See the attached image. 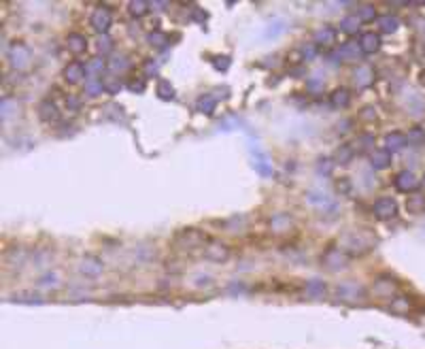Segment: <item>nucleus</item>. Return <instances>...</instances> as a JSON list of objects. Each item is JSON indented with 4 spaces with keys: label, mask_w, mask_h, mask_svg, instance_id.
I'll list each match as a JSON object with an SVG mask.
<instances>
[{
    "label": "nucleus",
    "mask_w": 425,
    "mask_h": 349,
    "mask_svg": "<svg viewBox=\"0 0 425 349\" xmlns=\"http://www.w3.org/2000/svg\"><path fill=\"white\" fill-rule=\"evenodd\" d=\"M175 245H177V247H181V249H196V247H202V249H204L206 238H204V234H202L200 230L187 228V230H181V232L177 234Z\"/></svg>",
    "instance_id": "f257e3e1"
},
{
    "label": "nucleus",
    "mask_w": 425,
    "mask_h": 349,
    "mask_svg": "<svg viewBox=\"0 0 425 349\" xmlns=\"http://www.w3.org/2000/svg\"><path fill=\"white\" fill-rule=\"evenodd\" d=\"M89 23L98 34H107V30L111 28V23H113V11H111L109 7L94 9V13H91V17H89Z\"/></svg>",
    "instance_id": "f03ea898"
},
{
    "label": "nucleus",
    "mask_w": 425,
    "mask_h": 349,
    "mask_svg": "<svg viewBox=\"0 0 425 349\" xmlns=\"http://www.w3.org/2000/svg\"><path fill=\"white\" fill-rule=\"evenodd\" d=\"M9 62L17 70L26 69L30 64V49H28L26 43H15V45L9 49Z\"/></svg>",
    "instance_id": "7ed1b4c3"
},
{
    "label": "nucleus",
    "mask_w": 425,
    "mask_h": 349,
    "mask_svg": "<svg viewBox=\"0 0 425 349\" xmlns=\"http://www.w3.org/2000/svg\"><path fill=\"white\" fill-rule=\"evenodd\" d=\"M204 258L211 262H225L230 258V247L219 241H208L204 245Z\"/></svg>",
    "instance_id": "20e7f679"
},
{
    "label": "nucleus",
    "mask_w": 425,
    "mask_h": 349,
    "mask_svg": "<svg viewBox=\"0 0 425 349\" xmlns=\"http://www.w3.org/2000/svg\"><path fill=\"white\" fill-rule=\"evenodd\" d=\"M85 75H88V66H85L83 62H79V60H75V62H68L64 66V70H62V77H64V81L66 83H79V81H83L85 79Z\"/></svg>",
    "instance_id": "39448f33"
},
{
    "label": "nucleus",
    "mask_w": 425,
    "mask_h": 349,
    "mask_svg": "<svg viewBox=\"0 0 425 349\" xmlns=\"http://www.w3.org/2000/svg\"><path fill=\"white\" fill-rule=\"evenodd\" d=\"M393 186H396V189H400V192L408 194V192H415L419 187V179L415 177L412 170H400L396 175V179H393Z\"/></svg>",
    "instance_id": "423d86ee"
},
{
    "label": "nucleus",
    "mask_w": 425,
    "mask_h": 349,
    "mask_svg": "<svg viewBox=\"0 0 425 349\" xmlns=\"http://www.w3.org/2000/svg\"><path fill=\"white\" fill-rule=\"evenodd\" d=\"M372 211L379 219H391V217H396V213H398V203L393 198H380L374 203Z\"/></svg>",
    "instance_id": "0eeeda50"
},
{
    "label": "nucleus",
    "mask_w": 425,
    "mask_h": 349,
    "mask_svg": "<svg viewBox=\"0 0 425 349\" xmlns=\"http://www.w3.org/2000/svg\"><path fill=\"white\" fill-rule=\"evenodd\" d=\"M321 262L328 268H332V271H340V268L347 266V258H344V254L340 252V249H334V247L328 249V252L323 254Z\"/></svg>",
    "instance_id": "6e6552de"
},
{
    "label": "nucleus",
    "mask_w": 425,
    "mask_h": 349,
    "mask_svg": "<svg viewBox=\"0 0 425 349\" xmlns=\"http://www.w3.org/2000/svg\"><path fill=\"white\" fill-rule=\"evenodd\" d=\"M338 58H342L344 62H357V60L361 58L359 43H355V41H347V43H342L340 49H338Z\"/></svg>",
    "instance_id": "1a4fd4ad"
},
{
    "label": "nucleus",
    "mask_w": 425,
    "mask_h": 349,
    "mask_svg": "<svg viewBox=\"0 0 425 349\" xmlns=\"http://www.w3.org/2000/svg\"><path fill=\"white\" fill-rule=\"evenodd\" d=\"M357 43H359L361 53H374L380 49V36L377 32H363Z\"/></svg>",
    "instance_id": "9d476101"
},
{
    "label": "nucleus",
    "mask_w": 425,
    "mask_h": 349,
    "mask_svg": "<svg viewBox=\"0 0 425 349\" xmlns=\"http://www.w3.org/2000/svg\"><path fill=\"white\" fill-rule=\"evenodd\" d=\"M39 117L43 119V121H58L60 119V109H58V105H55L53 100H43L41 105H39Z\"/></svg>",
    "instance_id": "9b49d317"
},
{
    "label": "nucleus",
    "mask_w": 425,
    "mask_h": 349,
    "mask_svg": "<svg viewBox=\"0 0 425 349\" xmlns=\"http://www.w3.org/2000/svg\"><path fill=\"white\" fill-rule=\"evenodd\" d=\"M66 47H68L70 53L79 56V53H83L85 49H88V36L81 34V32H72V34H68V39H66Z\"/></svg>",
    "instance_id": "f8f14e48"
},
{
    "label": "nucleus",
    "mask_w": 425,
    "mask_h": 349,
    "mask_svg": "<svg viewBox=\"0 0 425 349\" xmlns=\"http://www.w3.org/2000/svg\"><path fill=\"white\" fill-rule=\"evenodd\" d=\"M406 134H402V132H389L385 137V149L389 151V154H396V151H402L404 147H406Z\"/></svg>",
    "instance_id": "ddd939ff"
},
{
    "label": "nucleus",
    "mask_w": 425,
    "mask_h": 349,
    "mask_svg": "<svg viewBox=\"0 0 425 349\" xmlns=\"http://www.w3.org/2000/svg\"><path fill=\"white\" fill-rule=\"evenodd\" d=\"M336 43V30L334 28H330V26H323V28H319L317 32H315V45L317 47H330V45H334Z\"/></svg>",
    "instance_id": "4468645a"
},
{
    "label": "nucleus",
    "mask_w": 425,
    "mask_h": 349,
    "mask_svg": "<svg viewBox=\"0 0 425 349\" xmlns=\"http://www.w3.org/2000/svg\"><path fill=\"white\" fill-rule=\"evenodd\" d=\"M253 166H255V170H257V173H260L262 177H272V173H274L272 162H270L268 156L262 154L260 149H255V162H253Z\"/></svg>",
    "instance_id": "2eb2a0df"
},
{
    "label": "nucleus",
    "mask_w": 425,
    "mask_h": 349,
    "mask_svg": "<svg viewBox=\"0 0 425 349\" xmlns=\"http://www.w3.org/2000/svg\"><path fill=\"white\" fill-rule=\"evenodd\" d=\"M353 81L357 88H368L374 81V72L370 66H357V70L353 72Z\"/></svg>",
    "instance_id": "dca6fc26"
},
{
    "label": "nucleus",
    "mask_w": 425,
    "mask_h": 349,
    "mask_svg": "<svg viewBox=\"0 0 425 349\" xmlns=\"http://www.w3.org/2000/svg\"><path fill=\"white\" fill-rule=\"evenodd\" d=\"M330 102H332V107H334V109H344V107H349V102H351V92H349L347 88H336V90L330 94Z\"/></svg>",
    "instance_id": "f3484780"
},
{
    "label": "nucleus",
    "mask_w": 425,
    "mask_h": 349,
    "mask_svg": "<svg viewBox=\"0 0 425 349\" xmlns=\"http://www.w3.org/2000/svg\"><path fill=\"white\" fill-rule=\"evenodd\" d=\"M370 164H372V168H377V170H383V168H387L391 164V154L385 149H374L372 151V156H370Z\"/></svg>",
    "instance_id": "a211bd4d"
},
{
    "label": "nucleus",
    "mask_w": 425,
    "mask_h": 349,
    "mask_svg": "<svg viewBox=\"0 0 425 349\" xmlns=\"http://www.w3.org/2000/svg\"><path fill=\"white\" fill-rule=\"evenodd\" d=\"M344 249H347L349 254H363V252H368L370 249V245L368 243H363L359 236H355V234H351V236H347L344 238Z\"/></svg>",
    "instance_id": "6ab92c4d"
},
{
    "label": "nucleus",
    "mask_w": 425,
    "mask_h": 349,
    "mask_svg": "<svg viewBox=\"0 0 425 349\" xmlns=\"http://www.w3.org/2000/svg\"><path fill=\"white\" fill-rule=\"evenodd\" d=\"M215 107H217V98L211 96V94L200 96L198 102H196V109H198L200 113H204V115H211L215 111Z\"/></svg>",
    "instance_id": "aec40b11"
},
{
    "label": "nucleus",
    "mask_w": 425,
    "mask_h": 349,
    "mask_svg": "<svg viewBox=\"0 0 425 349\" xmlns=\"http://www.w3.org/2000/svg\"><path fill=\"white\" fill-rule=\"evenodd\" d=\"M379 26H380L383 32L391 34V32H396V30L400 28V20H398V17H393V15H383V17H379Z\"/></svg>",
    "instance_id": "412c9836"
},
{
    "label": "nucleus",
    "mask_w": 425,
    "mask_h": 349,
    "mask_svg": "<svg viewBox=\"0 0 425 349\" xmlns=\"http://www.w3.org/2000/svg\"><path fill=\"white\" fill-rule=\"evenodd\" d=\"M406 209H408V213H415V215L425 213V198L423 196H408V200H406Z\"/></svg>",
    "instance_id": "4be33fe9"
},
{
    "label": "nucleus",
    "mask_w": 425,
    "mask_h": 349,
    "mask_svg": "<svg viewBox=\"0 0 425 349\" xmlns=\"http://www.w3.org/2000/svg\"><path fill=\"white\" fill-rule=\"evenodd\" d=\"M359 17L357 15H347V17H342L340 20V30L342 32H347V34H353V32H357L359 30Z\"/></svg>",
    "instance_id": "5701e85b"
},
{
    "label": "nucleus",
    "mask_w": 425,
    "mask_h": 349,
    "mask_svg": "<svg viewBox=\"0 0 425 349\" xmlns=\"http://www.w3.org/2000/svg\"><path fill=\"white\" fill-rule=\"evenodd\" d=\"M149 2H145V0H132L130 4H128V9H130V15L132 17H143L149 13Z\"/></svg>",
    "instance_id": "b1692460"
},
{
    "label": "nucleus",
    "mask_w": 425,
    "mask_h": 349,
    "mask_svg": "<svg viewBox=\"0 0 425 349\" xmlns=\"http://www.w3.org/2000/svg\"><path fill=\"white\" fill-rule=\"evenodd\" d=\"M102 92H104L102 79H98V77L88 79V83H85V94L88 96H98V94H102Z\"/></svg>",
    "instance_id": "393cba45"
},
{
    "label": "nucleus",
    "mask_w": 425,
    "mask_h": 349,
    "mask_svg": "<svg viewBox=\"0 0 425 349\" xmlns=\"http://www.w3.org/2000/svg\"><path fill=\"white\" fill-rule=\"evenodd\" d=\"M353 160V147L351 145H340L336 149V162L338 164H349Z\"/></svg>",
    "instance_id": "a878e982"
},
{
    "label": "nucleus",
    "mask_w": 425,
    "mask_h": 349,
    "mask_svg": "<svg viewBox=\"0 0 425 349\" xmlns=\"http://www.w3.org/2000/svg\"><path fill=\"white\" fill-rule=\"evenodd\" d=\"M157 96L162 98V100H172V98H175V88L170 85V81L162 79V81L157 83Z\"/></svg>",
    "instance_id": "bb28decb"
},
{
    "label": "nucleus",
    "mask_w": 425,
    "mask_h": 349,
    "mask_svg": "<svg viewBox=\"0 0 425 349\" xmlns=\"http://www.w3.org/2000/svg\"><path fill=\"white\" fill-rule=\"evenodd\" d=\"M102 85H104V92H107V94H117V92L121 90L119 79H117V77H113V75L102 77Z\"/></svg>",
    "instance_id": "cd10ccee"
},
{
    "label": "nucleus",
    "mask_w": 425,
    "mask_h": 349,
    "mask_svg": "<svg viewBox=\"0 0 425 349\" xmlns=\"http://www.w3.org/2000/svg\"><path fill=\"white\" fill-rule=\"evenodd\" d=\"M406 140H408L410 145H415V147L425 145V130L423 128H412V130L408 132V137H406Z\"/></svg>",
    "instance_id": "c85d7f7f"
},
{
    "label": "nucleus",
    "mask_w": 425,
    "mask_h": 349,
    "mask_svg": "<svg viewBox=\"0 0 425 349\" xmlns=\"http://www.w3.org/2000/svg\"><path fill=\"white\" fill-rule=\"evenodd\" d=\"M147 43H149L151 47H164L166 43H168V36H166L164 32H159V30H156V32H151L149 36H147Z\"/></svg>",
    "instance_id": "c756f323"
},
{
    "label": "nucleus",
    "mask_w": 425,
    "mask_h": 349,
    "mask_svg": "<svg viewBox=\"0 0 425 349\" xmlns=\"http://www.w3.org/2000/svg\"><path fill=\"white\" fill-rule=\"evenodd\" d=\"M357 17H359V22H374V17H377V9L370 7V4H363L357 11Z\"/></svg>",
    "instance_id": "7c9ffc66"
},
{
    "label": "nucleus",
    "mask_w": 425,
    "mask_h": 349,
    "mask_svg": "<svg viewBox=\"0 0 425 349\" xmlns=\"http://www.w3.org/2000/svg\"><path fill=\"white\" fill-rule=\"evenodd\" d=\"M302 60H306V62H309V60H315L317 58V53H319V47L315 45V43H306V45H302Z\"/></svg>",
    "instance_id": "2f4dec72"
},
{
    "label": "nucleus",
    "mask_w": 425,
    "mask_h": 349,
    "mask_svg": "<svg viewBox=\"0 0 425 349\" xmlns=\"http://www.w3.org/2000/svg\"><path fill=\"white\" fill-rule=\"evenodd\" d=\"M83 273H88V275H96V273H100L102 271V264L98 260H94V258H88L83 262Z\"/></svg>",
    "instance_id": "473e14b6"
},
{
    "label": "nucleus",
    "mask_w": 425,
    "mask_h": 349,
    "mask_svg": "<svg viewBox=\"0 0 425 349\" xmlns=\"http://www.w3.org/2000/svg\"><path fill=\"white\" fill-rule=\"evenodd\" d=\"M281 226H285V230L291 226V219H289V215H276L272 219V228H276V232H283Z\"/></svg>",
    "instance_id": "72a5a7b5"
},
{
    "label": "nucleus",
    "mask_w": 425,
    "mask_h": 349,
    "mask_svg": "<svg viewBox=\"0 0 425 349\" xmlns=\"http://www.w3.org/2000/svg\"><path fill=\"white\" fill-rule=\"evenodd\" d=\"M98 49H100L102 53H109L111 49H113V41H111L107 34H100L98 36Z\"/></svg>",
    "instance_id": "f704fd0d"
},
{
    "label": "nucleus",
    "mask_w": 425,
    "mask_h": 349,
    "mask_svg": "<svg viewBox=\"0 0 425 349\" xmlns=\"http://www.w3.org/2000/svg\"><path fill=\"white\" fill-rule=\"evenodd\" d=\"M104 69H107V62H104V60H100V58H94L91 60V62L88 64V72H102Z\"/></svg>",
    "instance_id": "c9c22d12"
},
{
    "label": "nucleus",
    "mask_w": 425,
    "mask_h": 349,
    "mask_svg": "<svg viewBox=\"0 0 425 349\" xmlns=\"http://www.w3.org/2000/svg\"><path fill=\"white\" fill-rule=\"evenodd\" d=\"M283 30H285V26H283V22H274V23H270V28L266 30V39H270V36H279Z\"/></svg>",
    "instance_id": "e433bc0d"
},
{
    "label": "nucleus",
    "mask_w": 425,
    "mask_h": 349,
    "mask_svg": "<svg viewBox=\"0 0 425 349\" xmlns=\"http://www.w3.org/2000/svg\"><path fill=\"white\" fill-rule=\"evenodd\" d=\"M128 90L134 92V94L145 92V79H132V81H128Z\"/></svg>",
    "instance_id": "4c0bfd02"
},
{
    "label": "nucleus",
    "mask_w": 425,
    "mask_h": 349,
    "mask_svg": "<svg viewBox=\"0 0 425 349\" xmlns=\"http://www.w3.org/2000/svg\"><path fill=\"white\" fill-rule=\"evenodd\" d=\"M309 292L313 294V296H319V294H323L325 292V285H323V281H311L309 283Z\"/></svg>",
    "instance_id": "58836bf2"
},
{
    "label": "nucleus",
    "mask_w": 425,
    "mask_h": 349,
    "mask_svg": "<svg viewBox=\"0 0 425 349\" xmlns=\"http://www.w3.org/2000/svg\"><path fill=\"white\" fill-rule=\"evenodd\" d=\"M332 168H334V162L332 160H319L317 164V173H323V175H330Z\"/></svg>",
    "instance_id": "ea45409f"
},
{
    "label": "nucleus",
    "mask_w": 425,
    "mask_h": 349,
    "mask_svg": "<svg viewBox=\"0 0 425 349\" xmlns=\"http://www.w3.org/2000/svg\"><path fill=\"white\" fill-rule=\"evenodd\" d=\"M306 88H309L311 92H319V90H323V81L321 79H317V77H311L309 81H306Z\"/></svg>",
    "instance_id": "a19ab883"
},
{
    "label": "nucleus",
    "mask_w": 425,
    "mask_h": 349,
    "mask_svg": "<svg viewBox=\"0 0 425 349\" xmlns=\"http://www.w3.org/2000/svg\"><path fill=\"white\" fill-rule=\"evenodd\" d=\"M157 62H153V60H147L145 62V75L147 77H151V75H157Z\"/></svg>",
    "instance_id": "79ce46f5"
},
{
    "label": "nucleus",
    "mask_w": 425,
    "mask_h": 349,
    "mask_svg": "<svg viewBox=\"0 0 425 349\" xmlns=\"http://www.w3.org/2000/svg\"><path fill=\"white\" fill-rule=\"evenodd\" d=\"M227 66H230V58H227V56H224V58H215V69L225 70Z\"/></svg>",
    "instance_id": "37998d69"
},
{
    "label": "nucleus",
    "mask_w": 425,
    "mask_h": 349,
    "mask_svg": "<svg viewBox=\"0 0 425 349\" xmlns=\"http://www.w3.org/2000/svg\"><path fill=\"white\" fill-rule=\"evenodd\" d=\"M309 200H311V203H328L325 194H319V192H311L309 194Z\"/></svg>",
    "instance_id": "c03bdc74"
},
{
    "label": "nucleus",
    "mask_w": 425,
    "mask_h": 349,
    "mask_svg": "<svg viewBox=\"0 0 425 349\" xmlns=\"http://www.w3.org/2000/svg\"><path fill=\"white\" fill-rule=\"evenodd\" d=\"M192 17H194L196 22H204V20H206V13H204L202 9L196 7V9H192Z\"/></svg>",
    "instance_id": "a18cd8bd"
},
{
    "label": "nucleus",
    "mask_w": 425,
    "mask_h": 349,
    "mask_svg": "<svg viewBox=\"0 0 425 349\" xmlns=\"http://www.w3.org/2000/svg\"><path fill=\"white\" fill-rule=\"evenodd\" d=\"M126 66H128V62H126L124 58H119V60H115V62H111V69H113V70H117V69H119V70H124Z\"/></svg>",
    "instance_id": "49530a36"
},
{
    "label": "nucleus",
    "mask_w": 425,
    "mask_h": 349,
    "mask_svg": "<svg viewBox=\"0 0 425 349\" xmlns=\"http://www.w3.org/2000/svg\"><path fill=\"white\" fill-rule=\"evenodd\" d=\"M349 187H351L349 179H342V181H338V192H347Z\"/></svg>",
    "instance_id": "de8ad7c7"
},
{
    "label": "nucleus",
    "mask_w": 425,
    "mask_h": 349,
    "mask_svg": "<svg viewBox=\"0 0 425 349\" xmlns=\"http://www.w3.org/2000/svg\"><path fill=\"white\" fill-rule=\"evenodd\" d=\"M151 7H156L157 11H162V7H166V2H151Z\"/></svg>",
    "instance_id": "09e8293b"
},
{
    "label": "nucleus",
    "mask_w": 425,
    "mask_h": 349,
    "mask_svg": "<svg viewBox=\"0 0 425 349\" xmlns=\"http://www.w3.org/2000/svg\"><path fill=\"white\" fill-rule=\"evenodd\" d=\"M423 183H425V177H423Z\"/></svg>",
    "instance_id": "8fccbe9b"
}]
</instances>
